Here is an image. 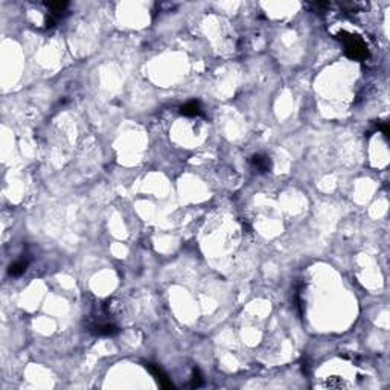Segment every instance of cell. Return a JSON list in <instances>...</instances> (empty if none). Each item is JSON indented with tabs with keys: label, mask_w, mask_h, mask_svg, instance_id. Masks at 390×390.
Returning a JSON list of instances; mask_svg holds the SVG:
<instances>
[{
	"label": "cell",
	"mask_w": 390,
	"mask_h": 390,
	"mask_svg": "<svg viewBox=\"0 0 390 390\" xmlns=\"http://www.w3.org/2000/svg\"><path fill=\"white\" fill-rule=\"evenodd\" d=\"M337 38L343 43L344 53L351 60L363 61L369 57V49H367L364 40L360 35L351 34V32H346V31H340L337 34Z\"/></svg>",
	"instance_id": "obj_1"
},
{
	"label": "cell",
	"mask_w": 390,
	"mask_h": 390,
	"mask_svg": "<svg viewBox=\"0 0 390 390\" xmlns=\"http://www.w3.org/2000/svg\"><path fill=\"white\" fill-rule=\"evenodd\" d=\"M146 369L149 371V374L154 376V380L159 383V386L162 389H174L176 386L172 384V381L169 380V376L162 371V367L157 366V364H153V363H148L146 364Z\"/></svg>",
	"instance_id": "obj_2"
},
{
	"label": "cell",
	"mask_w": 390,
	"mask_h": 390,
	"mask_svg": "<svg viewBox=\"0 0 390 390\" xmlns=\"http://www.w3.org/2000/svg\"><path fill=\"white\" fill-rule=\"evenodd\" d=\"M92 332L99 337H113L119 332V329L113 323H96L92 326Z\"/></svg>",
	"instance_id": "obj_3"
},
{
	"label": "cell",
	"mask_w": 390,
	"mask_h": 390,
	"mask_svg": "<svg viewBox=\"0 0 390 390\" xmlns=\"http://www.w3.org/2000/svg\"><path fill=\"white\" fill-rule=\"evenodd\" d=\"M250 162H252L253 168L258 172H261V174H265V172L272 169V160H270V157L265 154H255V156H252Z\"/></svg>",
	"instance_id": "obj_4"
},
{
	"label": "cell",
	"mask_w": 390,
	"mask_h": 390,
	"mask_svg": "<svg viewBox=\"0 0 390 390\" xmlns=\"http://www.w3.org/2000/svg\"><path fill=\"white\" fill-rule=\"evenodd\" d=\"M28 265H29V259L25 258V256L20 258V259H17L16 262H13L8 267V275L13 276V277H18V276H21L26 272Z\"/></svg>",
	"instance_id": "obj_5"
},
{
	"label": "cell",
	"mask_w": 390,
	"mask_h": 390,
	"mask_svg": "<svg viewBox=\"0 0 390 390\" xmlns=\"http://www.w3.org/2000/svg\"><path fill=\"white\" fill-rule=\"evenodd\" d=\"M201 113H203V110H201V105L198 101H189L185 105L180 107V114L186 116V117H195V116H200Z\"/></svg>",
	"instance_id": "obj_6"
},
{
	"label": "cell",
	"mask_w": 390,
	"mask_h": 390,
	"mask_svg": "<svg viewBox=\"0 0 390 390\" xmlns=\"http://www.w3.org/2000/svg\"><path fill=\"white\" fill-rule=\"evenodd\" d=\"M67 5H69L67 2H46V6L50 9V14L57 16V17L60 13H63V11L67 8Z\"/></svg>",
	"instance_id": "obj_7"
},
{
	"label": "cell",
	"mask_w": 390,
	"mask_h": 390,
	"mask_svg": "<svg viewBox=\"0 0 390 390\" xmlns=\"http://www.w3.org/2000/svg\"><path fill=\"white\" fill-rule=\"evenodd\" d=\"M201 386H203L201 374H200V371L197 369V367H195V369H194V374H192V380H191L189 387H192V389H198V387H201Z\"/></svg>",
	"instance_id": "obj_8"
},
{
	"label": "cell",
	"mask_w": 390,
	"mask_h": 390,
	"mask_svg": "<svg viewBox=\"0 0 390 390\" xmlns=\"http://www.w3.org/2000/svg\"><path fill=\"white\" fill-rule=\"evenodd\" d=\"M57 21H58V17L49 13V14L46 16V21H45V23H46V28H53V26L57 25Z\"/></svg>",
	"instance_id": "obj_9"
},
{
	"label": "cell",
	"mask_w": 390,
	"mask_h": 390,
	"mask_svg": "<svg viewBox=\"0 0 390 390\" xmlns=\"http://www.w3.org/2000/svg\"><path fill=\"white\" fill-rule=\"evenodd\" d=\"M378 127V130H380V131L386 136V139H389V134H390V130H389V125H387V122H380L376 125Z\"/></svg>",
	"instance_id": "obj_10"
}]
</instances>
